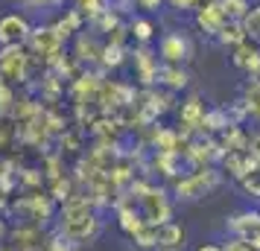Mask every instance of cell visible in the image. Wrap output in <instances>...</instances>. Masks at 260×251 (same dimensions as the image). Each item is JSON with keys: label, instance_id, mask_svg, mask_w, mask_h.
Listing matches in <instances>:
<instances>
[{"label": "cell", "instance_id": "obj_1", "mask_svg": "<svg viewBox=\"0 0 260 251\" xmlns=\"http://www.w3.org/2000/svg\"><path fill=\"white\" fill-rule=\"evenodd\" d=\"M26 32H29V26H26V21L21 15H6V18L0 21V41H3L6 47H9V44H18Z\"/></svg>", "mask_w": 260, "mask_h": 251}, {"label": "cell", "instance_id": "obj_2", "mask_svg": "<svg viewBox=\"0 0 260 251\" xmlns=\"http://www.w3.org/2000/svg\"><path fill=\"white\" fill-rule=\"evenodd\" d=\"M155 234H158V245H167V248H178V245H184V242H181V239H184V231H181V225H176V222L155 225Z\"/></svg>", "mask_w": 260, "mask_h": 251}, {"label": "cell", "instance_id": "obj_3", "mask_svg": "<svg viewBox=\"0 0 260 251\" xmlns=\"http://www.w3.org/2000/svg\"><path fill=\"white\" fill-rule=\"evenodd\" d=\"M199 24L208 29V32H222V24H225V12L219 3H211L199 12Z\"/></svg>", "mask_w": 260, "mask_h": 251}, {"label": "cell", "instance_id": "obj_4", "mask_svg": "<svg viewBox=\"0 0 260 251\" xmlns=\"http://www.w3.org/2000/svg\"><path fill=\"white\" fill-rule=\"evenodd\" d=\"M0 67H3V73H9V76H18L21 73V67H24V53L18 50V44H9V47L3 50Z\"/></svg>", "mask_w": 260, "mask_h": 251}, {"label": "cell", "instance_id": "obj_5", "mask_svg": "<svg viewBox=\"0 0 260 251\" xmlns=\"http://www.w3.org/2000/svg\"><path fill=\"white\" fill-rule=\"evenodd\" d=\"M161 56H164L167 61L187 59V44H184V38H178V35L164 38V44H161Z\"/></svg>", "mask_w": 260, "mask_h": 251}, {"label": "cell", "instance_id": "obj_6", "mask_svg": "<svg viewBox=\"0 0 260 251\" xmlns=\"http://www.w3.org/2000/svg\"><path fill=\"white\" fill-rule=\"evenodd\" d=\"M219 6H222L225 18H234V21H240V18H246L248 15V3L246 0H222Z\"/></svg>", "mask_w": 260, "mask_h": 251}, {"label": "cell", "instance_id": "obj_7", "mask_svg": "<svg viewBox=\"0 0 260 251\" xmlns=\"http://www.w3.org/2000/svg\"><path fill=\"white\" fill-rule=\"evenodd\" d=\"M246 26H240L234 21V24H228V26H222V41L225 44H243V41H246Z\"/></svg>", "mask_w": 260, "mask_h": 251}, {"label": "cell", "instance_id": "obj_8", "mask_svg": "<svg viewBox=\"0 0 260 251\" xmlns=\"http://www.w3.org/2000/svg\"><path fill=\"white\" fill-rule=\"evenodd\" d=\"M164 79L170 88H184L187 85V73L178 70V67H170V70H164Z\"/></svg>", "mask_w": 260, "mask_h": 251}, {"label": "cell", "instance_id": "obj_9", "mask_svg": "<svg viewBox=\"0 0 260 251\" xmlns=\"http://www.w3.org/2000/svg\"><path fill=\"white\" fill-rule=\"evenodd\" d=\"M246 32L251 38H260V9H251V12L246 15Z\"/></svg>", "mask_w": 260, "mask_h": 251}, {"label": "cell", "instance_id": "obj_10", "mask_svg": "<svg viewBox=\"0 0 260 251\" xmlns=\"http://www.w3.org/2000/svg\"><path fill=\"white\" fill-rule=\"evenodd\" d=\"M199 114H202V108H199V99H190L187 105L181 108V117L187 120V123H199Z\"/></svg>", "mask_w": 260, "mask_h": 251}, {"label": "cell", "instance_id": "obj_11", "mask_svg": "<svg viewBox=\"0 0 260 251\" xmlns=\"http://www.w3.org/2000/svg\"><path fill=\"white\" fill-rule=\"evenodd\" d=\"M120 225L126 228V231H132V234H135V231L141 228V222H138V216L132 213V210H123V213H120Z\"/></svg>", "mask_w": 260, "mask_h": 251}, {"label": "cell", "instance_id": "obj_12", "mask_svg": "<svg viewBox=\"0 0 260 251\" xmlns=\"http://www.w3.org/2000/svg\"><path fill=\"white\" fill-rule=\"evenodd\" d=\"M222 251H257L254 245H248L246 239H231V242H225Z\"/></svg>", "mask_w": 260, "mask_h": 251}, {"label": "cell", "instance_id": "obj_13", "mask_svg": "<svg viewBox=\"0 0 260 251\" xmlns=\"http://www.w3.org/2000/svg\"><path fill=\"white\" fill-rule=\"evenodd\" d=\"M135 35L141 38V41H149V38H152V24H146V21H138V24H135Z\"/></svg>", "mask_w": 260, "mask_h": 251}, {"label": "cell", "instance_id": "obj_14", "mask_svg": "<svg viewBox=\"0 0 260 251\" xmlns=\"http://www.w3.org/2000/svg\"><path fill=\"white\" fill-rule=\"evenodd\" d=\"M106 61H108V64H120V50L117 47H108L106 50Z\"/></svg>", "mask_w": 260, "mask_h": 251}, {"label": "cell", "instance_id": "obj_15", "mask_svg": "<svg viewBox=\"0 0 260 251\" xmlns=\"http://www.w3.org/2000/svg\"><path fill=\"white\" fill-rule=\"evenodd\" d=\"M173 6H178V9H187L190 3H196V0H170Z\"/></svg>", "mask_w": 260, "mask_h": 251}, {"label": "cell", "instance_id": "obj_16", "mask_svg": "<svg viewBox=\"0 0 260 251\" xmlns=\"http://www.w3.org/2000/svg\"><path fill=\"white\" fill-rule=\"evenodd\" d=\"M251 245L260 251V231H254V237H251Z\"/></svg>", "mask_w": 260, "mask_h": 251}, {"label": "cell", "instance_id": "obj_17", "mask_svg": "<svg viewBox=\"0 0 260 251\" xmlns=\"http://www.w3.org/2000/svg\"><path fill=\"white\" fill-rule=\"evenodd\" d=\"M199 251H222V248H219V245H202Z\"/></svg>", "mask_w": 260, "mask_h": 251}, {"label": "cell", "instance_id": "obj_18", "mask_svg": "<svg viewBox=\"0 0 260 251\" xmlns=\"http://www.w3.org/2000/svg\"><path fill=\"white\" fill-rule=\"evenodd\" d=\"M143 6H158V0H143Z\"/></svg>", "mask_w": 260, "mask_h": 251}]
</instances>
